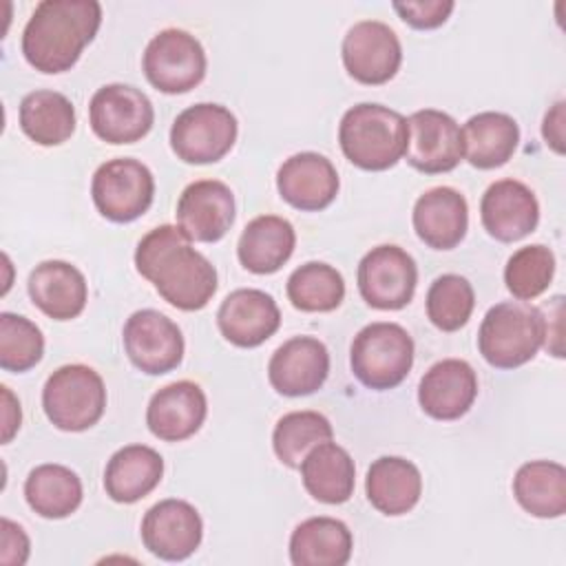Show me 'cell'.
Here are the masks:
<instances>
[{
    "label": "cell",
    "mask_w": 566,
    "mask_h": 566,
    "mask_svg": "<svg viewBox=\"0 0 566 566\" xmlns=\"http://www.w3.org/2000/svg\"><path fill=\"white\" fill-rule=\"evenodd\" d=\"M208 413L203 389L192 380H177L153 394L146 409L150 433L166 442H181L195 436Z\"/></svg>",
    "instance_id": "cell-22"
},
{
    "label": "cell",
    "mask_w": 566,
    "mask_h": 566,
    "mask_svg": "<svg viewBox=\"0 0 566 566\" xmlns=\"http://www.w3.org/2000/svg\"><path fill=\"white\" fill-rule=\"evenodd\" d=\"M298 469L305 491L323 504H343L354 493V460L343 447H338L332 440L316 444L303 458Z\"/></svg>",
    "instance_id": "cell-30"
},
{
    "label": "cell",
    "mask_w": 566,
    "mask_h": 566,
    "mask_svg": "<svg viewBox=\"0 0 566 566\" xmlns=\"http://www.w3.org/2000/svg\"><path fill=\"white\" fill-rule=\"evenodd\" d=\"M22 133L40 146H60L75 130V108L57 91L40 88L22 97L18 111Z\"/></svg>",
    "instance_id": "cell-32"
},
{
    "label": "cell",
    "mask_w": 566,
    "mask_h": 566,
    "mask_svg": "<svg viewBox=\"0 0 566 566\" xmlns=\"http://www.w3.org/2000/svg\"><path fill=\"white\" fill-rule=\"evenodd\" d=\"M93 133L106 144H133L148 135L155 122V108L146 93L130 84H104L88 104Z\"/></svg>",
    "instance_id": "cell-10"
},
{
    "label": "cell",
    "mask_w": 566,
    "mask_h": 566,
    "mask_svg": "<svg viewBox=\"0 0 566 566\" xmlns=\"http://www.w3.org/2000/svg\"><path fill=\"white\" fill-rule=\"evenodd\" d=\"M217 325L228 343L250 349L265 343L279 329L281 310L268 292L241 287L221 301Z\"/></svg>",
    "instance_id": "cell-20"
},
{
    "label": "cell",
    "mask_w": 566,
    "mask_h": 566,
    "mask_svg": "<svg viewBox=\"0 0 566 566\" xmlns=\"http://www.w3.org/2000/svg\"><path fill=\"white\" fill-rule=\"evenodd\" d=\"M135 268L166 303L184 312L206 307L217 292L214 265L190 245L179 226L164 223L142 237Z\"/></svg>",
    "instance_id": "cell-1"
},
{
    "label": "cell",
    "mask_w": 566,
    "mask_h": 566,
    "mask_svg": "<svg viewBox=\"0 0 566 566\" xmlns=\"http://www.w3.org/2000/svg\"><path fill=\"white\" fill-rule=\"evenodd\" d=\"M164 460L146 444H126L117 449L104 471V489L113 502L133 504L146 497L161 482Z\"/></svg>",
    "instance_id": "cell-27"
},
{
    "label": "cell",
    "mask_w": 566,
    "mask_h": 566,
    "mask_svg": "<svg viewBox=\"0 0 566 566\" xmlns=\"http://www.w3.org/2000/svg\"><path fill=\"white\" fill-rule=\"evenodd\" d=\"M42 407L60 431H86L106 409L104 380L88 365H62L44 382Z\"/></svg>",
    "instance_id": "cell-6"
},
{
    "label": "cell",
    "mask_w": 566,
    "mask_h": 566,
    "mask_svg": "<svg viewBox=\"0 0 566 566\" xmlns=\"http://www.w3.org/2000/svg\"><path fill=\"white\" fill-rule=\"evenodd\" d=\"M237 117L230 108L201 102L181 111L170 126V148L186 164H214L237 142Z\"/></svg>",
    "instance_id": "cell-8"
},
{
    "label": "cell",
    "mask_w": 566,
    "mask_h": 566,
    "mask_svg": "<svg viewBox=\"0 0 566 566\" xmlns=\"http://www.w3.org/2000/svg\"><path fill=\"white\" fill-rule=\"evenodd\" d=\"M33 305L53 321H71L82 314L88 285L84 274L69 261H42L38 263L27 283Z\"/></svg>",
    "instance_id": "cell-24"
},
{
    "label": "cell",
    "mask_w": 566,
    "mask_h": 566,
    "mask_svg": "<svg viewBox=\"0 0 566 566\" xmlns=\"http://www.w3.org/2000/svg\"><path fill=\"white\" fill-rule=\"evenodd\" d=\"M2 389V442H11V438L15 436V431L20 429V420H22V411H20V402L18 398L11 394L9 387H0Z\"/></svg>",
    "instance_id": "cell-42"
},
{
    "label": "cell",
    "mask_w": 566,
    "mask_h": 566,
    "mask_svg": "<svg viewBox=\"0 0 566 566\" xmlns=\"http://www.w3.org/2000/svg\"><path fill=\"white\" fill-rule=\"evenodd\" d=\"M102 24L95 0H42L22 31V55L40 73H64Z\"/></svg>",
    "instance_id": "cell-2"
},
{
    "label": "cell",
    "mask_w": 566,
    "mask_h": 566,
    "mask_svg": "<svg viewBox=\"0 0 566 566\" xmlns=\"http://www.w3.org/2000/svg\"><path fill=\"white\" fill-rule=\"evenodd\" d=\"M352 548L354 539L347 524L327 515L301 522L290 537V559L294 566H345Z\"/></svg>",
    "instance_id": "cell-28"
},
{
    "label": "cell",
    "mask_w": 566,
    "mask_h": 566,
    "mask_svg": "<svg viewBox=\"0 0 566 566\" xmlns=\"http://www.w3.org/2000/svg\"><path fill=\"white\" fill-rule=\"evenodd\" d=\"M340 53L345 71L367 86L389 82L402 62V46L396 31L380 20H360L349 27Z\"/></svg>",
    "instance_id": "cell-14"
},
{
    "label": "cell",
    "mask_w": 566,
    "mask_h": 566,
    "mask_svg": "<svg viewBox=\"0 0 566 566\" xmlns=\"http://www.w3.org/2000/svg\"><path fill=\"white\" fill-rule=\"evenodd\" d=\"M338 172L334 164L318 153H296L287 157L276 172V188L285 203L303 212L327 208L338 195Z\"/></svg>",
    "instance_id": "cell-19"
},
{
    "label": "cell",
    "mask_w": 566,
    "mask_h": 566,
    "mask_svg": "<svg viewBox=\"0 0 566 566\" xmlns=\"http://www.w3.org/2000/svg\"><path fill=\"white\" fill-rule=\"evenodd\" d=\"M475 305L473 285L460 274L438 276L427 292V316L442 332L467 325Z\"/></svg>",
    "instance_id": "cell-37"
},
{
    "label": "cell",
    "mask_w": 566,
    "mask_h": 566,
    "mask_svg": "<svg viewBox=\"0 0 566 566\" xmlns=\"http://www.w3.org/2000/svg\"><path fill=\"white\" fill-rule=\"evenodd\" d=\"M462 157V128L449 113L422 108L407 117L405 159L411 168L424 175H440L453 170Z\"/></svg>",
    "instance_id": "cell-12"
},
{
    "label": "cell",
    "mask_w": 566,
    "mask_h": 566,
    "mask_svg": "<svg viewBox=\"0 0 566 566\" xmlns=\"http://www.w3.org/2000/svg\"><path fill=\"white\" fill-rule=\"evenodd\" d=\"M546 321L542 307L524 301L493 305L478 329L482 358L497 369H515L535 358L544 345Z\"/></svg>",
    "instance_id": "cell-4"
},
{
    "label": "cell",
    "mask_w": 566,
    "mask_h": 566,
    "mask_svg": "<svg viewBox=\"0 0 566 566\" xmlns=\"http://www.w3.org/2000/svg\"><path fill=\"white\" fill-rule=\"evenodd\" d=\"M44 354V336L27 316L0 314V367L4 371H29Z\"/></svg>",
    "instance_id": "cell-38"
},
{
    "label": "cell",
    "mask_w": 566,
    "mask_h": 566,
    "mask_svg": "<svg viewBox=\"0 0 566 566\" xmlns=\"http://www.w3.org/2000/svg\"><path fill=\"white\" fill-rule=\"evenodd\" d=\"M517 504L533 517H562L566 511V469L551 460H531L513 478Z\"/></svg>",
    "instance_id": "cell-31"
},
{
    "label": "cell",
    "mask_w": 566,
    "mask_h": 566,
    "mask_svg": "<svg viewBox=\"0 0 566 566\" xmlns=\"http://www.w3.org/2000/svg\"><path fill=\"white\" fill-rule=\"evenodd\" d=\"M296 245L294 226L276 214L254 217L241 232L237 256L248 272L274 274L292 256Z\"/></svg>",
    "instance_id": "cell-26"
},
{
    "label": "cell",
    "mask_w": 566,
    "mask_h": 566,
    "mask_svg": "<svg viewBox=\"0 0 566 566\" xmlns=\"http://www.w3.org/2000/svg\"><path fill=\"white\" fill-rule=\"evenodd\" d=\"M82 495V480L64 464H40L24 480L27 504L46 520H62L75 513Z\"/></svg>",
    "instance_id": "cell-33"
},
{
    "label": "cell",
    "mask_w": 566,
    "mask_h": 566,
    "mask_svg": "<svg viewBox=\"0 0 566 566\" xmlns=\"http://www.w3.org/2000/svg\"><path fill=\"white\" fill-rule=\"evenodd\" d=\"M338 144L354 166L371 172L387 170L405 157L407 119L382 104H356L338 124Z\"/></svg>",
    "instance_id": "cell-3"
},
{
    "label": "cell",
    "mask_w": 566,
    "mask_h": 566,
    "mask_svg": "<svg viewBox=\"0 0 566 566\" xmlns=\"http://www.w3.org/2000/svg\"><path fill=\"white\" fill-rule=\"evenodd\" d=\"M462 144L464 157L473 168H500L517 150L520 126L506 113L484 111L467 119L462 128Z\"/></svg>",
    "instance_id": "cell-29"
},
{
    "label": "cell",
    "mask_w": 566,
    "mask_h": 566,
    "mask_svg": "<svg viewBox=\"0 0 566 566\" xmlns=\"http://www.w3.org/2000/svg\"><path fill=\"white\" fill-rule=\"evenodd\" d=\"M2 528V542H0V562L7 566H22L29 559V537L24 528L7 517L0 522Z\"/></svg>",
    "instance_id": "cell-40"
},
{
    "label": "cell",
    "mask_w": 566,
    "mask_h": 566,
    "mask_svg": "<svg viewBox=\"0 0 566 566\" xmlns=\"http://www.w3.org/2000/svg\"><path fill=\"white\" fill-rule=\"evenodd\" d=\"M287 298L301 312H332L345 298L340 272L321 261H307L287 279Z\"/></svg>",
    "instance_id": "cell-34"
},
{
    "label": "cell",
    "mask_w": 566,
    "mask_h": 566,
    "mask_svg": "<svg viewBox=\"0 0 566 566\" xmlns=\"http://www.w3.org/2000/svg\"><path fill=\"white\" fill-rule=\"evenodd\" d=\"M349 365L358 382L367 389H394L411 371L413 340L398 323H369L352 340Z\"/></svg>",
    "instance_id": "cell-5"
},
{
    "label": "cell",
    "mask_w": 566,
    "mask_h": 566,
    "mask_svg": "<svg viewBox=\"0 0 566 566\" xmlns=\"http://www.w3.org/2000/svg\"><path fill=\"white\" fill-rule=\"evenodd\" d=\"M555 274V254L542 243L524 245L511 254L504 268L506 290L520 298L531 301L546 292Z\"/></svg>",
    "instance_id": "cell-36"
},
{
    "label": "cell",
    "mask_w": 566,
    "mask_h": 566,
    "mask_svg": "<svg viewBox=\"0 0 566 566\" xmlns=\"http://www.w3.org/2000/svg\"><path fill=\"white\" fill-rule=\"evenodd\" d=\"M334 429L332 422L318 411H290L285 413L274 431H272V447L276 458L290 467L298 469L303 458L321 442L332 440Z\"/></svg>",
    "instance_id": "cell-35"
},
{
    "label": "cell",
    "mask_w": 566,
    "mask_h": 566,
    "mask_svg": "<svg viewBox=\"0 0 566 566\" xmlns=\"http://www.w3.org/2000/svg\"><path fill=\"white\" fill-rule=\"evenodd\" d=\"M478 398V376L467 360L444 358L431 365L418 385V402L433 420L462 418Z\"/></svg>",
    "instance_id": "cell-21"
},
{
    "label": "cell",
    "mask_w": 566,
    "mask_h": 566,
    "mask_svg": "<svg viewBox=\"0 0 566 566\" xmlns=\"http://www.w3.org/2000/svg\"><path fill=\"white\" fill-rule=\"evenodd\" d=\"M358 292L374 310H402L416 292L418 268L398 245L371 248L358 263Z\"/></svg>",
    "instance_id": "cell-11"
},
{
    "label": "cell",
    "mask_w": 566,
    "mask_h": 566,
    "mask_svg": "<svg viewBox=\"0 0 566 566\" xmlns=\"http://www.w3.org/2000/svg\"><path fill=\"white\" fill-rule=\"evenodd\" d=\"M329 374V352L314 336H294L272 354L268 363L270 385L290 398L310 396L323 387Z\"/></svg>",
    "instance_id": "cell-17"
},
{
    "label": "cell",
    "mask_w": 566,
    "mask_h": 566,
    "mask_svg": "<svg viewBox=\"0 0 566 566\" xmlns=\"http://www.w3.org/2000/svg\"><path fill=\"white\" fill-rule=\"evenodd\" d=\"M146 80L161 93L177 95L195 88L206 75V51L184 29H164L146 44L142 57Z\"/></svg>",
    "instance_id": "cell-9"
},
{
    "label": "cell",
    "mask_w": 566,
    "mask_h": 566,
    "mask_svg": "<svg viewBox=\"0 0 566 566\" xmlns=\"http://www.w3.org/2000/svg\"><path fill=\"white\" fill-rule=\"evenodd\" d=\"M177 226L199 243H214L234 223V195L219 179H199L184 188L177 201Z\"/></svg>",
    "instance_id": "cell-16"
},
{
    "label": "cell",
    "mask_w": 566,
    "mask_h": 566,
    "mask_svg": "<svg viewBox=\"0 0 566 566\" xmlns=\"http://www.w3.org/2000/svg\"><path fill=\"white\" fill-rule=\"evenodd\" d=\"M411 221L424 245L433 250H451L467 234L469 206L464 195L455 188L436 186L418 197Z\"/></svg>",
    "instance_id": "cell-23"
},
{
    "label": "cell",
    "mask_w": 566,
    "mask_h": 566,
    "mask_svg": "<svg viewBox=\"0 0 566 566\" xmlns=\"http://www.w3.org/2000/svg\"><path fill=\"white\" fill-rule=\"evenodd\" d=\"M542 135L555 153H564V102H557L544 117Z\"/></svg>",
    "instance_id": "cell-41"
},
{
    "label": "cell",
    "mask_w": 566,
    "mask_h": 566,
    "mask_svg": "<svg viewBox=\"0 0 566 566\" xmlns=\"http://www.w3.org/2000/svg\"><path fill=\"white\" fill-rule=\"evenodd\" d=\"M451 0H420V2H394V11L400 15V20L413 29L429 31L438 29L447 22V18L453 11Z\"/></svg>",
    "instance_id": "cell-39"
},
{
    "label": "cell",
    "mask_w": 566,
    "mask_h": 566,
    "mask_svg": "<svg viewBox=\"0 0 566 566\" xmlns=\"http://www.w3.org/2000/svg\"><path fill=\"white\" fill-rule=\"evenodd\" d=\"M365 493L378 513L391 517L405 515L420 500L422 475L411 460L400 455H382L367 469Z\"/></svg>",
    "instance_id": "cell-25"
},
{
    "label": "cell",
    "mask_w": 566,
    "mask_h": 566,
    "mask_svg": "<svg viewBox=\"0 0 566 566\" xmlns=\"http://www.w3.org/2000/svg\"><path fill=\"white\" fill-rule=\"evenodd\" d=\"M203 537L199 511L177 497L150 506L142 520V542L159 559L181 562L190 557Z\"/></svg>",
    "instance_id": "cell-15"
},
{
    "label": "cell",
    "mask_w": 566,
    "mask_h": 566,
    "mask_svg": "<svg viewBox=\"0 0 566 566\" xmlns=\"http://www.w3.org/2000/svg\"><path fill=\"white\" fill-rule=\"evenodd\" d=\"M122 340L130 363L148 376L168 374L184 358L181 329L157 310L133 312L124 323Z\"/></svg>",
    "instance_id": "cell-13"
},
{
    "label": "cell",
    "mask_w": 566,
    "mask_h": 566,
    "mask_svg": "<svg viewBox=\"0 0 566 566\" xmlns=\"http://www.w3.org/2000/svg\"><path fill=\"white\" fill-rule=\"evenodd\" d=\"M480 219L493 239L513 243L537 228L539 203L526 184L517 179H500L484 190Z\"/></svg>",
    "instance_id": "cell-18"
},
{
    "label": "cell",
    "mask_w": 566,
    "mask_h": 566,
    "mask_svg": "<svg viewBox=\"0 0 566 566\" xmlns=\"http://www.w3.org/2000/svg\"><path fill=\"white\" fill-rule=\"evenodd\" d=\"M91 197L104 219L113 223H130L150 208L155 177L142 161L115 157L93 172Z\"/></svg>",
    "instance_id": "cell-7"
}]
</instances>
